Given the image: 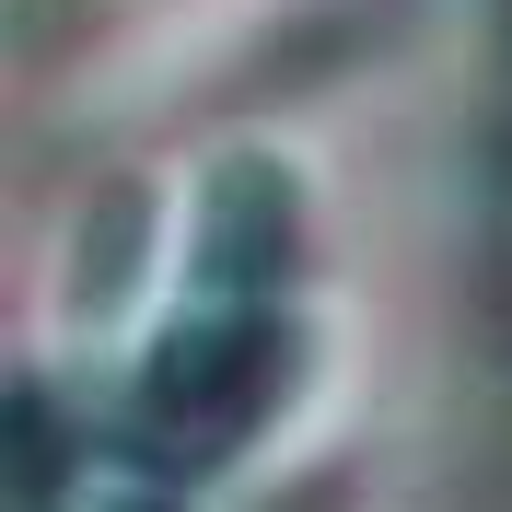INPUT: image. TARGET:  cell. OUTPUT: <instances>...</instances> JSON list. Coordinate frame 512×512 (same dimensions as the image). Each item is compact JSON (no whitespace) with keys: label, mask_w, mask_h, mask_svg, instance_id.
<instances>
[{"label":"cell","mask_w":512,"mask_h":512,"mask_svg":"<svg viewBox=\"0 0 512 512\" xmlns=\"http://www.w3.org/2000/svg\"><path fill=\"white\" fill-rule=\"evenodd\" d=\"M187 291L198 303H280L291 268H303V175L268 140H233V152L198 163L187 187Z\"/></svg>","instance_id":"7a4b0ae2"},{"label":"cell","mask_w":512,"mask_h":512,"mask_svg":"<svg viewBox=\"0 0 512 512\" xmlns=\"http://www.w3.org/2000/svg\"><path fill=\"white\" fill-rule=\"evenodd\" d=\"M140 268H152V187H105L82 210V245H70V303L82 315H117Z\"/></svg>","instance_id":"3957f363"},{"label":"cell","mask_w":512,"mask_h":512,"mask_svg":"<svg viewBox=\"0 0 512 512\" xmlns=\"http://www.w3.org/2000/svg\"><path fill=\"white\" fill-rule=\"evenodd\" d=\"M105 512H187L175 489H128V501H105Z\"/></svg>","instance_id":"277c9868"},{"label":"cell","mask_w":512,"mask_h":512,"mask_svg":"<svg viewBox=\"0 0 512 512\" xmlns=\"http://www.w3.org/2000/svg\"><path fill=\"white\" fill-rule=\"evenodd\" d=\"M291 373H303V338H291V303H175L140 384H128V419L163 466H222L245 454L268 419L291 408Z\"/></svg>","instance_id":"6da1fadb"}]
</instances>
